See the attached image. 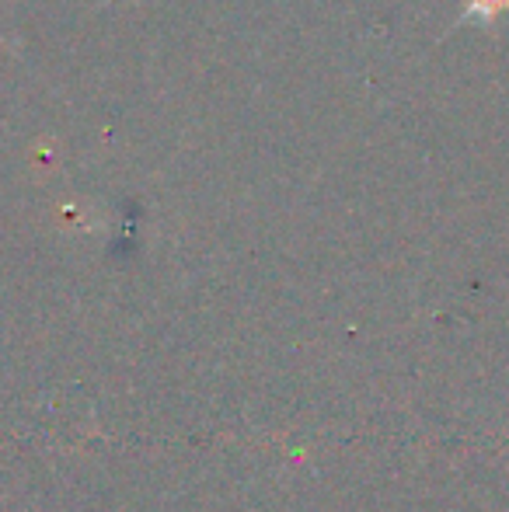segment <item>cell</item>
<instances>
[{
	"label": "cell",
	"instance_id": "obj_1",
	"mask_svg": "<svg viewBox=\"0 0 509 512\" xmlns=\"http://www.w3.org/2000/svg\"><path fill=\"white\" fill-rule=\"evenodd\" d=\"M503 7H509V0H468L464 18H492V14H499Z\"/></svg>",
	"mask_w": 509,
	"mask_h": 512
}]
</instances>
